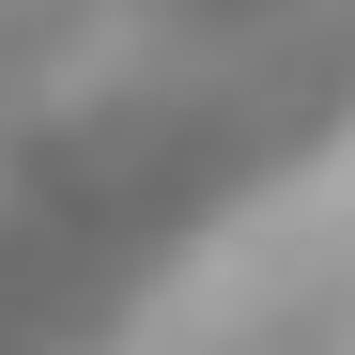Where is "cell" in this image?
<instances>
[]
</instances>
